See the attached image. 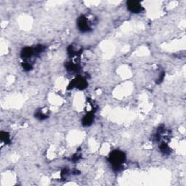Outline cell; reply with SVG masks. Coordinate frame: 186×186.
<instances>
[{
    "label": "cell",
    "mask_w": 186,
    "mask_h": 186,
    "mask_svg": "<svg viewBox=\"0 0 186 186\" xmlns=\"http://www.w3.org/2000/svg\"><path fill=\"white\" fill-rule=\"evenodd\" d=\"M94 119H95V116H94V113L93 112H90V113H88L87 114H86L82 119L83 126H90L94 122Z\"/></svg>",
    "instance_id": "5b68a950"
},
{
    "label": "cell",
    "mask_w": 186,
    "mask_h": 186,
    "mask_svg": "<svg viewBox=\"0 0 186 186\" xmlns=\"http://www.w3.org/2000/svg\"><path fill=\"white\" fill-rule=\"evenodd\" d=\"M77 26L81 32H88L91 31V24L87 18L81 16L77 20Z\"/></svg>",
    "instance_id": "7a4b0ae2"
},
{
    "label": "cell",
    "mask_w": 186,
    "mask_h": 186,
    "mask_svg": "<svg viewBox=\"0 0 186 186\" xmlns=\"http://www.w3.org/2000/svg\"><path fill=\"white\" fill-rule=\"evenodd\" d=\"M22 66H23V68L24 70L27 71H31V69H33L32 65H31V63H23Z\"/></svg>",
    "instance_id": "30bf717a"
},
{
    "label": "cell",
    "mask_w": 186,
    "mask_h": 186,
    "mask_svg": "<svg viewBox=\"0 0 186 186\" xmlns=\"http://www.w3.org/2000/svg\"><path fill=\"white\" fill-rule=\"evenodd\" d=\"M87 85H88L87 81L84 78L78 76L74 80H72L71 82L69 84L68 89H72L76 87V88L79 89V90H84L87 87Z\"/></svg>",
    "instance_id": "3957f363"
},
{
    "label": "cell",
    "mask_w": 186,
    "mask_h": 186,
    "mask_svg": "<svg viewBox=\"0 0 186 186\" xmlns=\"http://www.w3.org/2000/svg\"><path fill=\"white\" fill-rule=\"evenodd\" d=\"M159 149L164 155H169L171 153L170 148H169V146H168L167 143H164V142L161 143V144L160 145Z\"/></svg>",
    "instance_id": "8992f818"
},
{
    "label": "cell",
    "mask_w": 186,
    "mask_h": 186,
    "mask_svg": "<svg viewBox=\"0 0 186 186\" xmlns=\"http://www.w3.org/2000/svg\"><path fill=\"white\" fill-rule=\"evenodd\" d=\"M127 6L129 11L132 13H140L143 10V6L139 1H128L127 2Z\"/></svg>",
    "instance_id": "277c9868"
},
{
    "label": "cell",
    "mask_w": 186,
    "mask_h": 186,
    "mask_svg": "<svg viewBox=\"0 0 186 186\" xmlns=\"http://www.w3.org/2000/svg\"><path fill=\"white\" fill-rule=\"evenodd\" d=\"M126 160L124 153L119 150L113 151L108 156V161L115 171H119L122 168V164Z\"/></svg>",
    "instance_id": "6da1fadb"
},
{
    "label": "cell",
    "mask_w": 186,
    "mask_h": 186,
    "mask_svg": "<svg viewBox=\"0 0 186 186\" xmlns=\"http://www.w3.org/2000/svg\"><path fill=\"white\" fill-rule=\"evenodd\" d=\"M66 69H67L68 71L76 72V71H78L79 69V67L78 65L76 64V63L70 62V63H69L67 65H66Z\"/></svg>",
    "instance_id": "52a82bcc"
},
{
    "label": "cell",
    "mask_w": 186,
    "mask_h": 186,
    "mask_svg": "<svg viewBox=\"0 0 186 186\" xmlns=\"http://www.w3.org/2000/svg\"><path fill=\"white\" fill-rule=\"evenodd\" d=\"M164 72H161V73L160 74V75L158 76V80H157L156 82L161 83V81H163V80H164Z\"/></svg>",
    "instance_id": "8fae6325"
},
{
    "label": "cell",
    "mask_w": 186,
    "mask_h": 186,
    "mask_svg": "<svg viewBox=\"0 0 186 186\" xmlns=\"http://www.w3.org/2000/svg\"><path fill=\"white\" fill-rule=\"evenodd\" d=\"M1 140L6 144H8L10 142V134L6 132H1Z\"/></svg>",
    "instance_id": "ba28073f"
},
{
    "label": "cell",
    "mask_w": 186,
    "mask_h": 186,
    "mask_svg": "<svg viewBox=\"0 0 186 186\" xmlns=\"http://www.w3.org/2000/svg\"><path fill=\"white\" fill-rule=\"evenodd\" d=\"M34 116H35L36 118L39 119V120H45V119H46L48 117L47 115L45 114V113H44L43 112H42V110H40V111H37V112H36V113L34 114Z\"/></svg>",
    "instance_id": "9c48e42d"
}]
</instances>
